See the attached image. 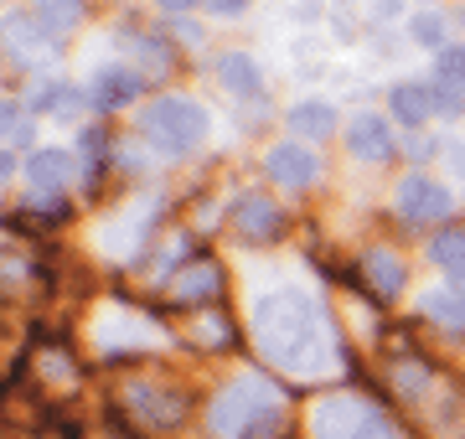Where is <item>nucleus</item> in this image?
I'll return each instance as SVG.
<instances>
[{"instance_id":"nucleus-1","label":"nucleus","mask_w":465,"mask_h":439,"mask_svg":"<svg viewBox=\"0 0 465 439\" xmlns=\"http://www.w3.org/2000/svg\"><path fill=\"white\" fill-rule=\"evenodd\" d=\"M249 331H253V346L264 356L269 367H280L284 377H331L341 372V341L331 331V316L326 305L316 300V289L305 285H274L253 300V316H249Z\"/></svg>"},{"instance_id":"nucleus-2","label":"nucleus","mask_w":465,"mask_h":439,"mask_svg":"<svg viewBox=\"0 0 465 439\" xmlns=\"http://www.w3.org/2000/svg\"><path fill=\"white\" fill-rule=\"evenodd\" d=\"M284 424H290L284 388L264 372H238L207 404L213 439H284Z\"/></svg>"},{"instance_id":"nucleus-3","label":"nucleus","mask_w":465,"mask_h":439,"mask_svg":"<svg viewBox=\"0 0 465 439\" xmlns=\"http://www.w3.org/2000/svg\"><path fill=\"white\" fill-rule=\"evenodd\" d=\"M311 439H409V434L378 398L341 388L311 404Z\"/></svg>"},{"instance_id":"nucleus-4","label":"nucleus","mask_w":465,"mask_h":439,"mask_svg":"<svg viewBox=\"0 0 465 439\" xmlns=\"http://www.w3.org/2000/svg\"><path fill=\"white\" fill-rule=\"evenodd\" d=\"M140 130H145L166 155H186L192 145L207 140V109L182 99V93H166V99H155V103L140 109Z\"/></svg>"},{"instance_id":"nucleus-5","label":"nucleus","mask_w":465,"mask_h":439,"mask_svg":"<svg viewBox=\"0 0 465 439\" xmlns=\"http://www.w3.org/2000/svg\"><path fill=\"white\" fill-rule=\"evenodd\" d=\"M455 212V191L445 181H434L430 171H409L403 181H393V218L409 228H434Z\"/></svg>"},{"instance_id":"nucleus-6","label":"nucleus","mask_w":465,"mask_h":439,"mask_svg":"<svg viewBox=\"0 0 465 439\" xmlns=\"http://www.w3.org/2000/svg\"><path fill=\"white\" fill-rule=\"evenodd\" d=\"M284 207L274 202V197H264V191H249V197H238V202L228 207V228L232 238H243V243H280L284 238Z\"/></svg>"},{"instance_id":"nucleus-7","label":"nucleus","mask_w":465,"mask_h":439,"mask_svg":"<svg viewBox=\"0 0 465 439\" xmlns=\"http://www.w3.org/2000/svg\"><path fill=\"white\" fill-rule=\"evenodd\" d=\"M264 171L280 186H290V191H311L321 181V155L305 140H280V145L264 151Z\"/></svg>"},{"instance_id":"nucleus-8","label":"nucleus","mask_w":465,"mask_h":439,"mask_svg":"<svg viewBox=\"0 0 465 439\" xmlns=\"http://www.w3.org/2000/svg\"><path fill=\"white\" fill-rule=\"evenodd\" d=\"M347 155L351 161H367V166H382L399 155V140H393V124L382 114H351L347 119Z\"/></svg>"},{"instance_id":"nucleus-9","label":"nucleus","mask_w":465,"mask_h":439,"mask_svg":"<svg viewBox=\"0 0 465 439\" xmlns=\"http://www.w3.org/2000/svg\"><path fill=\"white\" fill-rule=\"evenodd\" d=\"M357 269H362V279H367L372 289H378L382 300H399L403 289H409V269H403V254H399V249H388V243H372V249H362Z\"/></svg>"},{"instance_id":"nucleus-10","label":"nucleus","mask_w":465,"mask_h":439,"mask_svg":"<svg viewBox=\"0 0 465 439\" xmlns=\"http://www.w3.org/2000/svg\"><path fill=\"white\" fill-rule=\"evenodd\" d=\"M140 99V73L124 68V63H109V68L94 73V83H88V103L104 109V114H114V109H130Z\"/></svg>"},{"instance_id":"nucleus-11","label":"nucleus","mask_w":465,"mask_h":439,"mask_svg":"<svg viewBox=\"0 0 465 439\" xmlns=\"http://www.w3.org/2000/svg\"><path fill=\"white\" fill-rule=\"evenodd\" d=\"M73 171H78V155L57 151V145L26 155V181H32V191H63V186H73Z\"/></svg>"},{"instance_id":"nucleus-12","label":"nucleus","mask_w":465,"mask_h":439,"mask_svg":"<svg viewBox=\"0 0 465 439\" xmlns=\"http://www.w3.org/2000/svg\"><path fill=\"white\" fill-rule=\"evenodd\" d=\"M217 289H223V269H217L213 259H192V264H182V274H176L171 300L176 305H207V300H217Z\"/></svg>"},{"instance_id":"nucleus-13","label":"nucleus","mask_w":465,"mask_h":439,"mask_svg":"<svg viewBox=\"0 0 465 439\" xmlns=\"http://www.w3.org/2000/svg\"><path fill=\"white\" fill-rule=\"evenodd\" d=\"M388 103H393V119H403L409 130L419 124H430L440 114V103H434V83H419V78H403V83L388 88Z\"/></svg>"},{"instance_id":"nucleus-14","label":"nucleus","mask_w":465,"mask_h":439,"mask_svg":"<svg viewBox=\"0 0 465 439\" xmlns=\"http://www.w3.org/2000/svg\"><path fill=\"white\" fill-rule=\"evenodd\" d=\"M290 130H295L300 140H316V145H326V140L341 130V119H336V103H326V99H300V103H290Z\"/></svg>"},{"instance_id":"nucleus-15","label":"nucleus","mask_w":465,"mask_h":439,"mask_svg":"<svg viewBox=\"0 0 465 439\" xmlns=\"http://www.w3.org/2000/svg\"><path fill=\"white\" fill-rule=\"evenodd\" d=\"M217 83L228 88L232 99H264V73L249 52H223L217 57Z\"/></svg>"},{"instance_id":"nucleus-16","label":"nucleus","mask_w":465,"mask_h":439,"mask_svg":"<svg viewBox=\"0 0 465 439\" xmlns=\"http://www.w3.org/2000/svg\"><path fill=\"white\" fill-rule=\"evenodd\" d=\"M130 408H140V419H150V424H176L186 414V398H182V393L134 383V388H130Z\"/></svg>"},{"instance_id":"nucleus-17","label":"nucleus","mask_w":465,"mask_h":439,"mask_svg":"<svg viewBox=\"0 0 465 439\" xmlns=\"http://www.w3.org/2000/svg\"><path fill=\"white\" fill-rule=\"evenodd\" d=\"M36 26L47 32V42H63V36L78 32V21H84V0H36Z\"/></svg>"},{"instance_id":"nucleus-18","label":"nucleus","mask_w":465,"mask_h":439,"mask_svg":"<svg viewBox=\"0 0 465 439\" xmlns=\"http://www.w3.org/2000/svg\"><path fill=\"white\" fill-rule=\"evenodd\" d=\"M419 310H424V321L450 331V337L465 331V295H455V289H430V295L419 300Z\"/></svg>"},{"instance_id":"nucleus-19","label":"nucleus","mask_w":465,"mask_h":439,"mask_svg":"<svg viewBox=\"0 0 465 439\" xmlns=\"http://www.w3.org/2000/svg\"><path fill=\"white\" fill-rule=\"evenodd\" d=\"M42 42H47V32L36 26L32 11H16V16L0 21V47H11L16 57H32V52L42 47Z\"/></svg>"},{"instance_id":"nucleus-20","label":"nucleus","mask_w":465,"mask_h":439,"mask_svg":"<svg viewBox=\"0 0 465 439\" xmlns=\"http://www.w3.org/2000/svg\"><path fill=\"white\" fill-rule=\"evenodd\" d=\"M5 145H36V124H32V109L16 99H0V151Z\"/></svg>"},{"instance_id":"nucleus-21","label":"nucleus","mask_w":465,"mask_h":439,"mask_svg":"<svg viewBox=\"0 0 465 439\" xmlns=\"http://www.w3.org/2000/svg\"><path fill=\"white\" fill-rule=\"evenodd\" d=\"M424 254H430L434 269H450V274L465 269V228H440V233L430 238Z\"/></svg>"},{"instance_id":"nucleus-22","label":"nucleus","mask_w":465,"mask_h":439,"mask_svg":"<svg viewBox=\"0 0 465 439\" xmlns=\"http://www.w3.org/2000/svg\"><path fill=\"white\" fill-rule=\"evenodd\" d=\"M434 83L465 93V42H450L445 52H434Z\"/></svg>"},{"instance_id":"nucleus-23","label":"nucleus","mask_w":465,"mask_h":439,"mask_svg":"<svg viewBox=\"0 0 465 439\" xmlns=\"http://www.w3.org/2000/svg\"><path fill=\"white\" fill-rule=\"evenodd\" d=\"M409 36H414L419 47L445 52V47H450V21L440 16V11H419V16L409 21Z\"/></svg>"},{"instance_id":"nucleus-24","label":"nucleus","mask_w":465,"mask_h":439,"mask_svg":"<svg viewBox=\"0 0 465 439\" xmlns=\"http://www.w3.org/2000/svg\"><path fill=\"white\" fill-rule=\"evenodd\" d=\"M88 161V166H99L104 155H109V130L104 124H94V130H84V151H78Z\"/></svg>"},{"instance_id":"nucleus-25","label":"nucleus","mask_w":465,"mask_h":439,"mask_svg":"<svg viewBox=\"0 0 465 439\" xmlns=\"http://www.w3.org/2000/svg\"><path fill=\"white\" fill-rule=\"evenodd\" d=\"M57 93H63V83H52V78H36V83L26 88V103H32V109H57Z\"/></svg>"},{"instance_id":"nucleus-26","label":"nucleus","mask_w":465,"mask_h":439,"mask_svg":"<svg viewBox=\"0 0 465 439\" xmlns=\"http://www.w3.org/2000/svg\"><path fill=\"white\" fill-rule=\"evenodd\" d=\"M434 103H440V114L445 119H465V93H455V88L434 83Z\"/></svg>"},{"instance_id":"nucleus-27","label":"nucleus","mask_w":465,"mask_h":439,"mask_svg":"<svg viewBox=\"0 0 465 439\" xmlns=\"http://www.w3.org/2000/svg\"><path fill=\"white\" fill-rule=\"evenodd\" d=\"M445 161H450V171H455V176L465 181V140H455V145H450V151H445Z\"/></svg>"},{"instance_id":"nucleus-28","label":"nucleus","mask_w":465,"mask_h":439,"mask_svg":"<svg viewBox=\"0 0 465 439\" xmlns=\"http://www.w3.org/2000/svg\"><path fill=\"white\" fill-rule=\"evenodd\" d=\"M207 11H217V16H238V11H249V0H207Z\"/></svg>"},{"instance_id":"nucleus-29","label":"nucleus","mask_w":465,"mask_h":439,"mask_svg":"<svg viewBox=\"0 0 465 439\" xmlns=\"http://www.w3.org/2000/svg\"><path fill=\"white\" fill-rule=\"evenodd\" d=\"M434 151H440V140H414V145H409L414 161H434Z\"/></svg>"},{"instance_id":"nucleus-30","label":"nucleus","mask_w":465,"mask_h":439,"mask_svg":"<svg viewBox=\"0 0 465 439\" xmlns=\"http://www.w3.org/2000/svg\"><path fill=\"white\" fill-rule=\"evenodd\" d=\"M11 176H16V155H11V151H0V186L11 181Z\"/></svg>"},{"instance_id":"nucleus-31","label":"nucleus","mask_w":465,"mask_h":439,"mask_svg":"<svg viewBox=\"0 0 465 439\" xmlns=\"http://www.w3.org/2000/svg\"><path fill=\"white\" fill-rule=\"evenodd\" d=\"M166 11H192V5H207V0H161Z\"/></svg>"},{"instance_id":"nucleus-32","label":"nucleus","mask_w":465,"mask_h":439,"mask_svg":"<svg viewBox=\"0 0 465 439\" xmlns=\"http://www.w3.org/2000/svg\"><path fill=\"white\" fill-rule=\"evenodd\" d=\"M450 289H455V295H465V269H455V274H450Z\"/></svg>"},{"instance_id":"nucleus-33","label":"nucleus","mask_w":465,"mask_h":439,"mask_svg":"<svg viewBox=\"0 0 465 439\" xmlns=\"http://www.w3.org/2000/svg\"><path fill=\"white\" fill-rule=\"evenodd\" d=\"M460 21H465V11H460Z\"/></svg>"}]
</instances>
